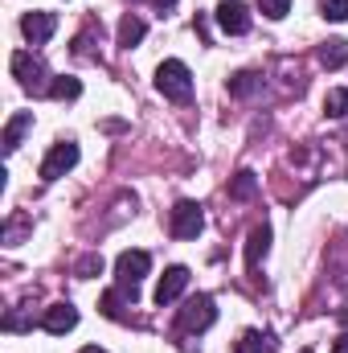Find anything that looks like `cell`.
<instances>
[{
  "label": "cell",
  "instance_id": "6da1fadb",
  "mask_svg": "<svg viewBox=\"0 0 348 353\" xmlns=\"http://www.w3.org/2000/svg\"><path fill=\"white\" fill-rule=\"evenodd\" d=\"M148 267H152V255H148V251H123V255L115 259V279H119L115 292H119L127 304L140 300V279L148 275Z\"/></svg>",
  "mask_w": 348,
  "mask_h": 353
},
{
  "label": "cell",
  "instance_id": "7a4b0ae2",
  "mask_svg": "<svg viewBox=\"0 0 348 353\" xmlns=\"http://www.w3.org/2000/svg\"><path fill=\"white\" fill-rule=\"evenodd\" d=\"M156 90L164 94V99H173V103H188L193 99V74H188V66L184 62H160V70H156Z\"/></svg>",
  "mask_w": 348,
  "mask_h": 353
},
{
  "label": "cell",
  "instance_id": "3957f363",
  "mask_svg": "<svg viewBox=\"0 0 348 353\" xmlns=\"http://www.w3.org/2000/svg\"><path fill=\"white\" fill-rule=\"evenodd\" d=\"M12 79L25 90H33V94H37V90H50V83H45L50 70H45V62H41L33 50H17V54H12Z\"/></svg>",
  "mask_w": 348,
  "mask_h": 353
},
{
  "label": "cell",
  "instance_id": "277c9868",
  "mask_svg": "<svg viewBox=\"0 0 348 353\" xmlns=\"http://www.w3.org/2000/svg\"><path fill=\"white\" fill-rule=\"evenodd\" d=\"M217 321V308H213V296H193V300H184V308H180V316H176V325L184 329V333H205L209 325Z\"/></svg>",
  "mask_w": 348,
  "mask_h": 353
},
{
  "label": "cell",
  "instance_id": "5b68a950",
  "mask_svg": "<svg viewBox=\"0 0 348 353\" xmlns=\"http://www.w3.org/2000/svg\"><path fill=\"white\" fill-rule=\"evenodd\" d=\"M74 165H78V144H74V140H62V144H54L50 157L41 161V176H45V181H58V176L70 173Z\"/></svg>",
  "mask_w": 348,
  "mask_h": 353
},
{
  "label": "cell",
  "instance_id": "8992f818",
  "mask_svg": "<svg viewBox=\"0 0 348 353\" xmlns=\"http://www.w3.org/2000/svg\"><path fill=\"white\" fill-rule=\"evenodd\" d=\"M168 226H173L176 239H197V234H201V226H205V214H201V205H197V201H176Z\"/></svg>",
  "mask_w": 348,
  "mask_h": 353
},
{
  "label": "cell",
  "instance_id": "52a82bcc",
  "mask_svg": "<svg viewBox=\"0 0 348 353\" xmlns=\"http://www.w3.org/2000/svg\"><path fill=\"white\" fill-rule=\"evenodd\" d=\"M213 17H217L221 33H230V37H242V33H250V8H246L242 0H221Z\"/></svg>",
  "mask_w": 348,
  "mask_h": 353
},
{
  "label": "cell",
  "instance_id": "ba28073f",
  "mask_svg": "<svg viewBox=\"0 0 348 353\" xmlns=\"http://www.w3.org/2000/svg\"><path fill=\"white\" fill-rule=\"evenodd\" d=\"M58 29V17L54 12H25L21 17V33L29 37V46H45Z\"/></svg>",
  "mask_w": 348,
  "mask_h": 353
},
{
  "label": "cell",
  "instance_id": "9c48e42d",
  "mask_svg": "<svg viewBox=\"0 0 348 353\" xmlns=\"http://www.w3.org/2000/svg\"><path fill=\"white\" fill-rule=\"evenodd\" d=\"M184 288H188V267H168V271L160 275V283H156V304L164 308V304L180 300Z\"/></svg>",
  "mask_w": 348,
  "mask_h": 353
},
{
  "label": "cell",
  "instance_id": "30bf717a",
  "mask_svg": "<svg viewBox=\"0 0 348 353\" xmlns=\"http://www.w3.org/2000/svg\"><path fill=\"white\" fill-rule=\"evenodd\" d=\"M74 325H78V308H74V304H50V308H45V316H41V329H45V333H54V337L70 333Z\"/></svg>",
  "mask_w": 348,
  "mask_h": 353
},
{
  "label": "cell",
  "instance_id": "8fae6325",
  "mask_svg": "<svg viewBox=\"0 0 348 353\" xmlns=\"http://www.w3.org/2000/svg\"><path fill=\"white\" fill-rule=\"evenodd\" d=\"M33 128V111H17L8 123H4V152H17L21 148V136Z\"/></svg>",
  "mask_w": 348,
  "mask_h": 353
},
{
  "label": "cell",
  "instance_id": "7c38bea8",
  "mask_svg": "<svg viewBox=\"0 0 348 353\" xmlns=\"http://www.w3.org/2000/svg\"><path fill=\"white\" fill-rule=\"evenodd\" d=\"M270 251V226H254L250 239H246V267H259Z\"/></svg>",
  "mask_w": 348,
  "mask_h": 353
},
{
  "label": "cell",
  "instance_id": "4fadbf2b",
  "mask_svg": "<svg viewBox=\"0 0 348 353\" xmlns=\"http://www.w3.org/2000/svg\"><path fill=\"white\" fill-rule=\"evenodd\" d=\"M279 350V341H274V333H259V329H250V333H242V341L234 345V353H274Z\"/></svg>",
  "mask_w": 348,
  "mask_h": 353
},
{
  "label": "cell",
  "instance_id": "5bb4252c",
  "mask_svg": "<svg viewBox=\"0 0 348 353\" xmlns=\"http://www.w3.org/2000/svg\"><path fill=\"white\" fill-rule=\"evenodd\" d=\"M144 33H148V25H144V17H135V12H127V17L119 21V46H123V50H131V46H140V41H144Z\"/></svg>",
  "mask_w": 348,
  "mask_h": 353
},
{
  "label": "cell",
  "instance_id": "9a60e30c",
  "mask_svg": "<svg viewBox=\"0 0 348 353\" xmlns=\"http://www.w3.org/2000/svg\"><path fill=\"white\" fill-rule=\"evenodd\" d=\"M320 66H328V70L348 66V41H345V37H332V41H324V46H320Z\"/></svg>",
  "mask_w": 348,
  "mask_h": 353
},
{
  "label": "cell",
  "instance_id": "2e32d148",
  "mask_svg": "<svg viewBox=\"0 0 348 353\" xmlns=\"http://www.w3.org/2000/svg\"><path fill=\"white\" fill-rule=\"evenodd\" d=\"M254 193H259V176L250 173V169H242V173L230 181V197H238V201H250Z\"/></svg>",
  "mask_w": 348,
  "mask_h": 353
},
{
  "label": "cell",
  "instance_id": "e0dca14e",
  "mask_svg": "<svg viewBox=\"0 0 348 353\" xmlns=\"http://www.w3.org/2000/svg\"><path fill=\"white\" fill-rule=\"evenodd\" d=\"M262 83H259V74H250V70H242V74H234L230 79V94H238V99H246V94H254Z\"/></svg>",
  "mask_w": 348,
  "mask_h": 353
},
{
  "label": "cell",
  "instance_id": "ac0fdd59",
  "mask_svg": "<svg viewBox=\"0 0 348 353\" xmlns=\"http://www.w3.org/2000/svg\"><path fill=\"white\" fill-rule=\"evenodd\" d=\"M50 94H54V99H78V94H83V83L62 74V79H54V83H50Z\"/></svg>",
  "mask_w": 348,
  "mask_h": 353
},
{
  "label": "cell",
  "instance_id": "d6986e66",
  "mask_svg": "<svg viewBox=\"0 0 348 353\" xmlns=\"http://www.w3.org/2000/svg\"><path fill=\"white\" fill-rule=\"evenodd\" d=\"M98 312H102V316H111V321H123V296H119V292H102Z\"/></svg>",
  "mask_w": 348,
  "mask_h": 353
},
{
  "label": "cell",
  "instance_id": "ffe728a7",
  "mask_svg": "<svg viewBox=\"0 0 348 353\" xmlns=\"http://www.w3.org/2000/svg\"><path fill=\"white\" fill-rule=\"evenodd\" d=\"M324 111H328L332 119L348 115V90H328V99H324Z\"/></svg>",
  "mask_w": 348,
  "mask_h": 353
},
{
  "label": "cell",
  "instance_id": "44dd1931",
  "mask_svg": "<svg viewBox=\"0 0 348 353\" xmlns=\"http://www.w3.org/2000/svg\"><path fill=\"white\" fill-rule=\"evenodd\" d=\"M262 17H270V21H283L287 12H291V0H259Z\"/></svg>",
  "mask_w": 348,
  "mask_h": 353
},
{
  "label": "cell",
  "instance_id": "7402d4cb",
  "mask_svg": "<svg viewBox=\"0 0 348 353\" xmlns=\"http://www.w3.org/2000/svg\"><path fill=\"white\" fill-rule=\"evenodd\" d=\"M320 12L328 21H348V0H320Z\"/></svg>",
  "mask_w": 348,
  "mask_h": 353
},
{
  "label": "cell",
  "instance_id": "603a6c76",
  "mask_svg": "<svg viewBox=\"0 0 348 353\" xmlns=\"http://www.w3.org/2000/svg\"><path fill=\"white\" fill-rule=\"evenodd\" d=\"M74 271H78V279H94V275L102 271V255H83Z\"/></svg>",
  "mask_w": 348,
  "mask_h": 353
},
{
  "label": "cell",
  "instance_id": "cb8c5ba5",
  "mask_svg": "<svg viewBox=\"0 0 348 353\" xmlns=\"http://www.w3.org/2000/svg\"><path fill=\"white\" fill-rule=\"evenodd\" d=\"M332 353H348V333H340V341L332 345Z\"/></svg>",
  "mask_w": 348,
  "mask_h": 353
},
{
  "label": "cell",
  "instance_id": "d4e9b609",
  "mask_svg": "<svg viewBox=\"0 0 348 353\" xmlns=\"http://www.w3.org/2000/svg\"><path fill=\"white\" fill-rule=\"evenodd\" d=\"M78 353H107V350H98V345H87V350H78Z\"/></svg>",
  "mask_w": 348,
  "mask_h": 353
},
{
  "label": "cell",
  "instance_id": "484cf974",
  "mask_svg": "<svg viewBox=\"0 0 348 353\" xmlns=\"http://www.w3.org/2000/svg\"><path fill=\"white\" fill-rule=\"evenodd\" d=\"M340 325H345V333H348V308H345V312H340Z\"/></svg>",
  "mask_w": 348,
  "mask_h": 353
},
{
  "label": "cell",
  "instance_id": "4316f807",
  "mask_svg": "<svg viewBox=\"0 0 348 353\" xmlns=\"http://www.w3.org/2000/svg\"><path fill=\"white\" fill-rule=\"evenodd\" d=\"M156 4H160V8H173L176 0H156Z\"/></svg>",
  "mask_w": 348,
  "mask_h": 353
},
{
  "label": "cell",
  "instance_id": "83f0119b",
  "mask_svg": "<svg viewBox=\"0 0 348 353\" xmlns=\"http://www.w3.org/2000/svg\"><path fill=\"white\" fill-rule=\"evenodd\" d=\"M299 353H312V350H299Z\"/></svg>",
  "mask_w": 348,
  "mask_h": 353
}]
</instances>
